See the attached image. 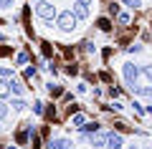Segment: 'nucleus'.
I'll return each mask as SVG.
<instances>
[{
    "label": "nucleus",
    "mask_w": 152,
    "mask_h": 149,
    "mask_svg": "<svg viewBox=\"0 0 152 149\" xmlns=\"http://www.w3.org/2000/svg\"><path fill=\"white\" fill-rule=\"evenodd\" d=\"M127 51H129V53H140V51H142V46H137V43H132V46H127Z\"/></svg>",
    "instance_id": "obj_22"
},
{
    "label": "nucleus",
    "mask_w": 152,
    "mask_h": 149,
    "mask_svg": "<svg viewBox=\"0 0 152 149\" xmlns=\"http://www.w3.org/2000/svg\"><path fill=\"white\" fill-rule=\"evenodd\" d=\"M33 111L41 116V114H43V104H41V101H33Z\"/></svg>",
    "instance_id": "obj_20"
},
{
    "label": "nucleus",
    "mask_w": 152,
    "mask_h": 149,
    "mask_svg": "<svg viewBox=\"0 0 152 149\" xmlns=\"http://www.w3.org/2000/svg\"><path fill=\"white\" fill-rule=\"evenodd\" d=\"M15 61H18V66H26V63H28V53H26V51H23V53H18Z\"/></svg>",
    "instance_id": "obj_17"
},
{
    "label": "nucleus",
    "mask_w": 152,
    "mask_h": 149,
    "mask_svg": "<svg viewBox=\"0 0 152 149\" xmlns=\"http://www.w3.org/2000/svg\"><path fill=\"white\" fill-rule=\"evenodd\" d=\"M117 20H119L122 25H129V15H127V13H119V15H117Z\"/></svg>",
    "instance_id": "obj_19"
},
{
    "label": "nucleus",
    "mask_w": 152,
    "mask_h": 149,
    "mask_svg": "<svg viewBox=\"0 0 152 149\" xmlns=\"http://www.w3.org/2000/svg\"><path fill=\"white\" fill-rule=\"evenodd\" d=\"M71 124H74V126H76V129H81V126H84V124H86V116H84V114H76V116H74V119H71Z\"/></svg>",
    "instance_id": "obj_12"
},
{
    "label": "nucleus",
    "mask_w": 152,
    "mask_h": 149,
    "mask_svg": "<svg viewBox=\"0 0 152 149\" xmlns=\"http://www.w3.org/2000/svg\"><path fill=\"white\" fill-rule=\"evenodd\" d=\"M109 96H112V99H117V96H119V89H117V86H112V89H109Z\"/></svg>",
    "instance_id": "obj_26"
},
{
    "label": "nucleus",
    "mask_w": 152,
    "mask_h": 149,
    "mask_svg": "<svg viewBox=\"0 0 152 149\" xmlns=\"http://www.w3.org/2000/svg\"><path fill=\"white\" fill-rule=\"evenodd\" d=\"M129 91L134 96H145V99H150V101H152V86H132Z\"/></svg>",
    "instance_id": "obj_8"
},
{
    "label": "nucleus",
    "mask_w": 152,
    "mask_h": 149,
    "mask_svg": "<svg viewBox=\"0 0 152 149\" xmlns=\"http://www.w3.org/2000/svg\"><path fill=\"white\" fill-rule=\"evenodd\" d=\"M0 78H3V68H0Z\"/></svg>",
    "instance_id": "obj_28"
},
{
    "label": "nucleus",
    "mask_w": 152,
    "mask_h": 149,
    "mask_svg": "<svg viewBox=\"0 0 152 149\" xmlns=\"http://www.w3.org/2000/svg\"><path fill=\"white\" fill-rule=\"evenodd\" d=\"M76 3H81V5H91L94 0H76Z\"/></svg>",
    "instance_id": "obj_27"
},
{
    "label": "nucleus",
    "mask_w": 152,
    "mask_h": 149,
    "mask_svg": "<svg viewBox=\"0 0 152 149\" xmlns=\"http://www.w3.org/2000/svg\"><path fill=\"white\" fill-rule=\"evenodd\" d=\"M48 147H51V149H74V142L66 139V137H56V139H51Z\"/></svg>",
    "instance_id": "obj_5"
},
{
    "label": "nucleus",
    "mask_w": 152,
    "mask_h": 149,
    "mask_svg": "<svg viewBox=\"0 0 152 149\" xmlns=\"http://www.w3.org/2000/svg\"><path fill=\"white\" fill-rule=\"evenodd\" d=\"M48 91H51L53 96H58V94H61V86H53V84H48Z\"/></svg>",
    "instance_id": "obj_24"
},
{
    "label": "nucleus",
    "mask_w": 152,
    "mask_h": 149,
    "mask_svg": "<svg viewBox=\"0 0 152 149\" xmlns=\"http://www.w3.org/2000/svg\"><path fill=\"white\" fill-rule=\"evenodd\" d=\"M140 73H142V68L137 63H132V61H127L124 66H122V76H124V84L129 86H137V78H140Z\"/></svg>",
    "instance_id": "obj_2"
},
{
    "label": "nucleus",
    "mask_w": 152,
    "mask_h": 149,
    "mask_svg": "<svg viewBox=\"0 0 152 149\" xmlns=\"http://www.w3.org/2000/svg\"><path fill=\"white\" fill-rule=\"evenodd\" d=\"M15 5V0H0V10H10Z\"/></svg>",
    "instance_id": "obj_15"
},
{
    "label": "nucleus",
    "mask_w": 152,
    "mask_h": 149,
    "mask_svg": "<svg viewBox=\"0 0 152 149\" xmlns=\"http://www.w3.org/2000/svg\"><path fill=\"white\" fill-rule=\"evenodd\" d=\"M8 96H13V91H10V78H0V99H8Z\"/></svg>",
    "instance_id": "obj_9"
},
{
    "label": "nucleus",
    "mask_w": 152,
    "mask_h": 149,
    "mask_svg": "<svg viewBox=\"0 0 152 149\" xmlns=\"http://www.w3.org/2000/svg\"><path fill=\"white\" fill-rule=\"evenodd\" d=\"M132 106H134V111H137V114H140V116H142V114H147V111H145V106H142V104H140V101H134V104H132Z\"/></svg>",
    "instance_id": "obj_21"
},
{
    "label": "nucleus",
    "mask_w": 152,
    "mask_h": 149,
    "mask_svg": "<svg viewBox=\"0 0 152 149\" xmlns=\"http://www.w3.org/2000/svg\"><path fill=\"white\" fill-rule=\"evenodd\" d=\"M8 149H15V147H8Z\"/></svg>",
    "instance_id": "obj_30"
},
{
    "label": "nucleus",
    "mask_w": 152,
    "mask_h": 149,
    "mask_svg": "<svg viewBox=\"0 0 152 149\" xmlns=\"http://www.w3.org/2000/svg\"><path fill=\"white\" fill-rule=\"evenodd\" d=\"M36 15L43 18V20H53L58 13H56L53 3H48V0H36Z\"/></svg>",
    "instance_id": "obj_3"
},
{
    "label": "nucleus",
    "mask_w": 152,
    "mask_h": 149,
    "mask_svg": "<svg viewBox=\"0 0 152 149\" xmlns=\"http://www.w3.org/2000/svg\"><path fill=\"white\" fill-rule=\"evenodd\" d=\"M26 106H28V104L23 101V99H18V96H15V99H13V109H15V111H23V109H26Z\"/></svg>",
    "instance_id": "obj_13"
},
{
    "label": "nucleus",
    "mask_w": 152,
    "mask_h": 149,
    "mask_svg": "<svg viewBox=\"0 0 152 149\" xmlns=\"http://www.w3.org/2000/svg\"><path fill=\"white\" fill-rule=\"evenodd\" d=\"M96 25L102 28V31H109V28H112V23H109V18H99V20H96Z\"/></svg>",
    "instance_id": "obj_14"
},
{
    "label": "nucleus",
    "mask_w": 152,
    "mask_h": 149,
    "mask_svg": "<svg viewBox=\"0 0 152 149\" xmlns=\"http://www.w3.org/2000/svg\"><path fill=\"white\" fill-rule=\"evenodd\" d=\"M127 149H137V147H127Z\"/></svg>",
    "instance_id": "obj_29"
},
{
    "label": "nucleus",
    "mask_w": 152,
    "mask_h": 149,
    "mask_svg": "<svg viewBox=\"0 0 152 149\" xmlns=\"http://www.w3.org/2000/svg\"><path fill=\"white\" fill-rule=\"evenodd\" d=\"M142 73H145V76H147V78H150V81H152V66H142Z\"/></svg>",
    "instance_id": "obj_23"
},
{
    "label": "nucleus",
    "mask_w": 152,
    "mask_h": 149,
    "mask_svg": "<svg viewBox=\"0 0 152 149\" xmlns=\"http://www.w3.org/2000/svg\"><path fill=\"white\" fill-rule=\"evenodd\" d=\"M76 23H79V18L74 15V10H64V13L56 15V25H58L61 33H71L76 28Z\"/></svg>",
    "instance_id": "obj_1"
},
{
    "label": "nucleus",
    "mask_w": 152,
    "mask_h": 149,
    "mask_svg": "<svg viewBox=\"0 0 152 149\" xmlns=\"http://www.w3.org/2000/svg\"><path fill=\"white\" fill-rule=\"evenodd\" d=\"M124 5H129V8H142V0H122Z\"/></svg>",
    "instance_id": "obj_18"
},
{
    "label": "nucleus",
    "mask_w": 152,
    "mask_h": 149,
    "mask_svg": "<svg viewBox=\"0 0 152 149\" xmlns=\"http://www.w3.org/2000/svg\"><path fill=\"white\" fill-rule=\"evenodd\" d=\"M99 129H102V126H99L96 121H86V124H84L81 129H79V134H81V139H84V142H89V134L99 132Z\"/></svg>",
    "instance_id": "obj_6"
},
{
    "label": "nucleus",
    "mask_w": 152,
    "mask_h": 149,
    "mask_svg": "<svg viewBox=\"0 0 152 149\" xmlns=\"http://www.w3.org/2000/svg\"><path fill=\"white\" fill-rule=\"evenodd\" d=\"M124 147V139H122V134H109V142H107V149H122Z\"/></svg>",
    "instance_id": "obj_7"
},
{
    "label": "nucleus",
    "mask_w": 152,
    "mask_h": 149,
    "mask_svg": "<svg viewBox=\"0 0 152 149\" xmlns=\"http://www.w3.org/2000/svg\"><path fill=\"white\" fill-rule=\"evenodd\" d=\"M74 15L79 18V20H84V18H89V8L81 5V3H76V5H74Z\"/></svg>",
    "instance_id": "obj_10"
},
{
    "label": "nucleus",
    "mask_w": 152,
    "mask_h": 149,
    "mask_svg": "<svg viewBox=\"0 0 152 149\" xmlns=\"http://www.w3.org/2000/svg\"><path fill=\"white\" fill-rule=\"evenodd\" d=\"M10 91H13V96H23V94H26L23 84H20V81H13V78H10Z\"/></svg>",
    "instance_id": "obj_11"
},
{
    "label": "nucleus",
    "mask_w": 152,
    "mask_h": 149,
    "mask_svg": "<svg viewBox=\"0 0 152 149\" xmlns=\"http://www.w3.org/2000/svg\"><path fill=\"white\" fill-rule=\"evenodd\" d=\"M33 76H36V68H33V66H28V68H26V78H33Z\"/></svg>",
    "instance_id": "obj_25"
},
{
    "label": "nucleus",
    "mask_w": 152,
    "mask_h": 149,
    "mask_svg": "<svg viewBox=\"0 0 152 149\" xmlns=\"http://www.w3.org/2000/svg\"><path fill=\"white\" fill-rule=\"evenodd\" d=\"M109 134H112V132H104V129H99V132L89 134V144H91L94 149H99V147H107V142H109Z\"/></svg>",
    "instance_id": "obj_4"
},
{
    "label": "nucleus",
    "mask_w": 152,
    "mask_h": 149,
    "mask_svg": "<svg viewBox=\"0 0 152 149\" xmlns=\"http://www.w3.org/2000/svg\"><path fill=\"white\" fill-rule=\"evenodd\" d=\"M5 116H8V104L3 101V99H0V121H3Z\"/></svg>",
    "instance_id": "obj_16"
}]
</instances>
